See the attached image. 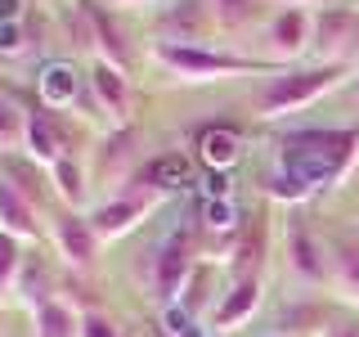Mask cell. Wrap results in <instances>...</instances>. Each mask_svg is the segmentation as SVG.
<instances>
[{"label":"cell","mask_w":359,"mask_h":337,"mask_svg":"<svg viewBox=\"0 0 359 337\" xmlns=\"http://www.w3.org/2000/svg\"><path fill=\"white\" fill-rule=\"evenodd\" d=\"M359 162V126H297L278 135V162L310 194H332Z\"/></svg>","instance_id":"6da1fadb"},{"label":"cell","mask_w":359,"mask_h":337,"mask_svg":"<svg viewBox=\"0 0 359 337\" xmlns=\"http://www.w3.org/2000/svg\"><path fill=\"white\" fill-rule=\"evenodd\" d=\"M351 86V67L341 63H310V67H283V72L265 77L261 95H256V117L274 121L287 117L297 108H310L314 99H323L328 90Z\"/></svg>","instance_id":"7a4b0ae2"},{"label":"cell","mask_w":359,"mask_h":337,"mask_svg":"<svg viewBox=\"0 0 359 337\" xmlns=\"http://www.w3.org/2000/svg\"><path fill=\"white\" fill-rule=\"evenodd\" d=\"M153 63L166 67L171 77H184V81H211V77H238V72L274 77L287 67L278 59H252V54L207 50V45H166V41H153Z\"/></svg>","instance_id":"3957f363"},{"label":"cell","mask_w":359,"mask_h":337,"mask_svg":"<svg viewBox=\"0 0 359 337\" xmlns=\"http://www.w3.org/2000/svg\"><path fill=\"white\" fill-rule=\"evenodd\" d=\"M202 265L198 256V234L194 230H171L162 243L153 247V301L157 306H175L180 292H184V284L194 279V270Z\"/></svg>","instance_id":"277c9868"},{"label":"cell","mask_w":359,"mask_h":337,"mask_svg":"<svg viewBox=\"0 0 359 337\" xmlns=\"http://www.w3.org/2000/svg\"><path fill=\"white\" fill-rule=\"evenodd\" d=\"M194 185H198V162L184 149H166V153L149 157V162H140V171H135L117 194H140V198L162 202L166 194H184V189H194Z\"/></svg>","instance_id":"5b68a950"},{"label":"cell","mask_w":359,"mask_h":337,"mask_svg":"<svg viewBox=\"0 0 359 337\" xmlns=\"http://www.w3.org/2000/svg\"><path fill=\"white\" fill-rule=\"evenodd\" d=\"M283 252H287V275L306 288H323L332 284V270H328V243L310 230L306 220L297 216V207L287 211V230H283Z\"/></svg>","instance_id":"8992f818"},{"label":"cell","mask_w":359,"mask_h":337,"mask_svg":"<svg viewBox=\"0 0 359 337\" xmlns=\"http://www.w3.org/2000/svg\"><path fill=\"white\" fill-rule=\"evenodd\" d=\"M140 131L135 126H121V131H108L104 140L90 149V162H86V176H90V185H126V180L140 171ZM112 189V194H117Z\"/></svg>","instance_id":"52a82bcc"},{"label":"cell","mask_w":359,"mask_h":337,"mask_svg":"<svg viewBox=\"0 0 359 337\" xmlns=\"http://www.w3.org/2000/svg\"><path fill=\"white\" fill-rule=\"evenodd\" d=\"M76 9H81V22H86V45L95 59H104L112 67H121V72H130L135 63V50L126 41V27L117 22V14L104 5V0H76Z\"/></svg>","instance_id":"ba28073f"},{"label":"cell","mask_w":359,"mask_h":337,"mask_svg":"<svg viewBox=\"0 0 359 337\" xmlns=\"http://www.w3.org/2000/svg\"><path fill=\"white\" fill-rule=\"evenodd\" d=\"M86 81H90V95H95L99 112H104V126L108 131H121V126H135V90H130V77L121 67H112L104 59H90L86 67Z\"/></svg>","instance_id":"9c48e42d"},{"label":"cell","mask_w":359,"mask_h":337,"mask_svg":"<svg viewBox=\"0 0 359 337\" xmlns=\"http://www.w3.org/2000/svg\"><path fill=\"white\" fill-rule=\"evenodd\" d=\"M50 239H54V247H59V256H63L67 270H81V275L95 270V261H99V234L90 230L86 211L63 207L59 216L50 220Z\"/></svg>","instance_id":"30bf717a"},{"label":"cell","mask_w":359,"mask_h":337,"mask_svg":"<svg viewBox=\"0 0 359 337\" xmlns=\"http://www.w3.org/2000/svg\"><path fill=\"white\" fill-rule=\"evenodd\" d=\"M211 27H216V22H211L207 0H171V5H162L157 18H153L157 41H166V45H202V37H207Z\"/></svg>","instance_id":"8fae6325"},{"label":"cell","mask_w":359,"mask_h":337,"mask_svg":"<svg viewBox=\"0 0 359 337\" xmlns=\"http://www.w3.org/2000/svg\"><path fill=\"white\" fill-rule=\"evenodd\" d=\"M157 207V198H140V194H108L104 202H95V207L86 211L90 230L99 234V243H112L121 239V234H130L135 225H140L149 211Z\"/></svg>","instance_id":"7c38bea8"},{"label":"cell","mask_w":359,"mask_h":337,"mask_svg":"<svg viewBox=\"0 0 359 337\" xmlns=\"http://www.w3.org/2000/svg\"><path fill=\"white\" fill-rule=\"evenodd\" d=\"M261 301H265V279H233V284L224 288V297L216 301V310L207 315L211 337L238 333L243 324H252V315L261 310Z\"/></svg>","instance_id":"4fadbf2b"},{"label":"cell","mask_w":359,"mask_h":337,"mask_svg":"<svg viewBox=\"0 0 359 337\" xmlns=\"http://www.w3.org/2000/svg\"><path fill=\"white\" fill-rule=\"evenodd\" d=\"M265 252H269V225H265V211H256V216H243L238 234H233V247H229V284H233V279H261Z\"/></svg>","instance_id":"5bb4252c"},{"label":"cell","mask_w":359,"mask_h":337,"mask_svg":"<svg viewBox=\"0 0 359 337\" xmlns=\"http://www.w3.org/2000/svg\"><path fill=\"white\" fill-rule=\"evenodd\" d=\"M310 37H314V14L297 5H283L269 18V54L278 63H292L301 54H310Z\"/></svg>","instance_id":"9a60e30c"},{"label":"cell","mask_w":359,"mask_h":337,"mask_svg":"<svg viewBox=\"0 0 359 337\" xmlns=\"http://www.w3.org/2000/svg\"><path fill=\"white\" fill-rule=\"evenodd\" d=\"M86 90H90V81L72 63H45L41 77H36V104L63 112V108H72L76 99H86Z\"/></svg>","instance_id":"2e32d148"},{"label":"cell","mask_w":359,"mask_h":337,"mask_svg":"<svg viewBox=\"0 0 359 337\" xmlns=\"http://www.w3.org/2000/svg\"><path fill=\"white\" fill-rule=\"evenodd\" d=\"M328 270L332 292L346 306H359V234H332L328 239Z\"/></svg>","instance_id":"e0dca14e"},{"label":"cell","mask_w":359,"mask_h":337,"mask_svg":"<svg viewBox=\"0 0 359 337\" xmlns=\"http://www.w3.org/2000/svg\"><path fill=\"white\" fill-rule=\"evenodd\" d=\"M0 230L14 234L18 243H36L41 239V220H36V202L22 198L14 189V180L0 171Z\"/></svg>","instance_id":"ac0fdd59"},{"label":"cell","mask_w":359,"mask_h":337,"mask_svg":"<svg viewBox=\"0 0 359 337\" xmlns=\"http://www.w3.org/2000/svg\"><path fill=\"white\" fill-rule=\"evenodd\" d=\"M14 297L32 315H36L45 301H54V275H50V265H45V256H27V261H22V275H18Z\"/></svg>","instance_id":"d6986e66"},{"label":"cell","mask_w":359,"mask_h":337,"mask_svg":"<svg viewBox=\"0 0 359 337\" xmlns=\"http://www.w3.org/2000/svg\"><path fill=\"white\" fill-rule=\"evenodd\" d=\"M32 337H81V310H72L63 297L45 301L32 315Z\"/></svg>","instance_id":"ffe728a7"},{"label":"cell","mask_w":359,"mask_h":337,"mask_svg":"<svg viewBox=\"0 0 359 337\" xmlns=\"http://www.w3.org/2000/svg\"><path fill=\"white\" fill-rule=\"evenodd\" d=\"M238 131H229V126H207V131H198V153H202V162L211 166V171H229L233 162H238Z\"/></svg>","instance_id":"44dd1931"},{"label":"cell","mask_w":359,"mask_h":337,"mask_svg":"<svg viewBox=\"0 0 359 337\" xmlns=\"http://www.w3.org/2000/svg\"><path fill=\"white\" fill-rule=\"evenodd\" d=\"M50 180H54V194H59V202H63V207L81 211V202H86V189H90V176H86V166L76 162V157H59V162L50 166Z\"/></svg>","instance_id":"7402d4cb"},{"label":"cell","mask_w":359,"mask_h":337,"mask_svg":"<svg viewBox=\"0 0 359 337\" xmlns=\"http://www.w3.org/2000/svg\"><path fill=\"white\" fill-rule=\"evenodd\" d=\"M0 171L14 180V189L22 198H32L41 207V198H45V166H36L27 153H9V157H0Z\"/></svg>","instance_id":"603a6c76"},{"label":"cell","mask_w":359,"mask_h":337,"mask_svg":"<svg viewBox=\"0 0 359 337\" xmlns=\"http://www.w3.org/2000/svg\"><path fill=\"white\" fill-rule=\"evenodd\" d=\"M207 5H211V22H216V32H224V37L252 27L256 14H261V0H207Z\"/></svg>","instance_id":"cb8c5ba5"},{"label":"cell","mask_w":359,"mask_h":337,"mask_svg":"<svg viewBox=\"0 0 359 337\" xmlns=\"http://www.w3.org/2000/svg\"><path fill=\"white\" fill-rule=\"evenodd\" d=\"M211 284H216V265H211V261H202V265L194 270V279L184 284V292H180V306L194 315V319H202V315H211V310H216V306H211V292H207Z\"/></svg>","instance_id":"d4e9b609"},{"label":"cell","mask_w":359,"mask_h":337,"mask_svg":"<svg viewBox=\"0 0 359 337\" xmlns=\"http://www.w3.org/2000/svg\"><path fill=\"white\" fill-rule=\"evenodd\" d=\"M27 140V112H22L9 95H0V157L18 153Z\"/></svg>","instance_id":"484cf974"},{"label":"cell","mask_w":359,"mask_h":337,"mask_svg":"<svg viewBox=\"0 0 359 337\" xmlns=\"http://www.w3.org/2000/svg\"><path fill=\"white\" fill-rule=\"evenodd\" d=\"M22 243L14 239V234L0 230V297H9V292L18 288V275H22Z\"/></svg>","instance_id":"4316f807"},{"label":"cell","mask_w":359,"mask_h":337,"mask_svg":"<svg viewBox=\"0 0 359 337\" xmlns=\"http://www.w3.org/2000/svg\"><path fill=\"white\" fill-rule=\"evenodd\" d=\"M265 189H269V198L287 202V207H301L306 198H314V194H310L306 185H301L297 176H287V171H283V166H274V171H269V185H265Z\"/></svg>","instance_id":"83f0119b"},{"label":"cell","mask_w":359,"mask_h":337,"mask_svg":"<svg viewBox=\"0 0 359 337\" xmlns=\"http://www.w3.org/2000/svg\"><path fill=\"white\" fill-rule=\"evenodd\" d=\"M81 337H126L117 329V319H112V315H104V310H81Z\"/></svg>","instance_id":"f1b7e54d"},{"label":"cell","mask_w":359,"mask_h":337,"mask_svg":"<svg viewBox=\"0 0 359 337\" xmlns=\"http://www.w3.org/2000/svg\"><path fill=\"white\" fill-rule=\"evenodd\" d=\"M319 337H359V315H341V319H328V329Z\"/></svg>","instance_id":"f546056e"},{"label":"cell","mask_w":359,"mask_h":337,"mask_svg":"<svg viewBox=\"0 0 359 337\" xmlns=\"http://www.w3.org/2000/svg\"><path fill=\"white\" fill-rule=\"evenodd\" d=\"M207 194L229 202V176H224V171H211V180H207Z\"/></svg>","instance_id":"4dcf8cb0"},{"label":"cell","mask_w":359,"mask_h":337,"mask_svg":"<svg viewBox=\"0 0 359 337\" xmlns=\"http://www.w3.org/2000/svg\"><path fill=\"white\" fill-rule=\"evenodd\" d=\"M18 0H0V27H9V22H18Z\"/></svg>","instance_id":"1f68e13d"},{"label":"cell","mask_w":359,"mask_h":337,"mask_svg":"<svg viewBox=\"0 0 359 337\" xmlns=\"http://www.w3.org/2000/svg\"><path fill=\"white\" fill-rule=\"evenodd\" d=\"M287 5H297V9H306V5H319V9H328V5H337V0H287Z\"/></svg>","instance_id":"d6a6232c"},{"label":"cell","mask_w":359,"mask_h":337,"mask_svg":"<svg viewBox=\"0 0 359 337\" xmlns=\"http://www.w3.org/2000/svg\"><path fill=\"white\" fill-rule=\"evenodd\" d=\"M346 95H351V104H355V108H359V72H355V77H351V86H346Z\"/></svg>","instance_id":"836d02e7"},{"label":"cell","mask_w":359,"mask_h":337,"mask_svg":"<svg viewBox=\"0 0 359 337\" xmlns=\"http://www.w3.org/2000/svg\"><path fill=\"white\" fill-rule=\"evenodd\" d=\"M117 5H153V0H117Z\"/></svg>","instance_id":"e575fe53"},{"label":"cell","mask_w":359,"mask_h":337,"mask_svg":"<svg viewBox=\"0 0 359 337\" xmlns=\"http://www.w3.org/2000/svg\"><path fill=\"white\" fill-rule=\"evenodd\" d=\"M355 5H359V0H355Z\"/></svg>","instance_id":"d590c367"}]
</instances>
